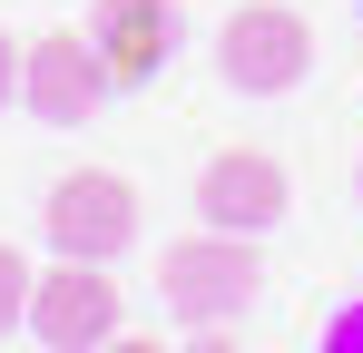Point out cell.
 Listing matches in <instances>:
<instances>
[{
	"mask_svg": "<svg viewBox=\"0 0 363 353\" xmlns=\"http://www.w3.org/2000/svg\"><path fill=\"white\" fill-rule=\"evenodd\" d=\"M265 285V265H255V235H177L167 255H157V294H167V314L186 324H226L245 314V294Z\"/></svg>",
	"mask_w": 363,
	"mask_h": 353,
	"instance_id": "6da1fadb",
	"label": "cell"
},
{
	"mask_svg": "<svg viewBox=\"0 0 363 353\" xmlns=\"http://www.w3.org/2000/svg\"><path fill=\"white\" fill-rule=\"evenodd\" d=\"M216 69L236 79L245 99H285L304 69H314V30H304V10H285V0H245V10H226V30H216Z\"/></svg>",
	"mask_w": 363,
	"mask_h": 353,
	"instance_id": "7a4b0ae2",
	"label": "cell"
},
{
	"mask_svg": "<svg viewBox=\"0 0 363 353\" xmlns=\"http://www.w3.org/2000/svg\"><path fill=\"white\" fill-rule=\"evenodd\" d=\"M108 99H118V79H108V59H99L89 30H50V40L20 50V108L40 128H89Z\"/></svg>",
	"mask_w": 363,
	"mask_h": 353,
	"instance_id": "3957f363",
	"label": "cell"
},
{
	"mask_svg": "<svg viewBox=\"0 0 363 353\" xmlns=\"http://www.w3.org/2000/svg\"><path fill=\"white\" fill-rule=\"evenodd\" d=\"M118 304L128 294L108 285L99 255H60V265L30 285V334H40L50 353H99L108 334H118Z\"/></svg>",
	"mask_w": 363,
	"mask_h": 353,
	"instance_id": "277c9868",
	"label": "cell"
},
{
	"mask_svg": "<svg viewBox=\"0 0 363 353\" xmlns=\"http://www.w3.org/2000/svg\"><path fill=\"white\" fill-rule=\"evenodd\" d=\"M50 245L60 255H118V245H138V186L128 176H108V167H79V176H60L50 186Z\"/></svg>",
	"mask_w": 363,
	"mask_h": 353,
	"instance_id": "5b68a950",
	"label": "cell"
},
{
	"mask_svg": "<svg viewBox=\"0 0 363 353\" xmlns=\"http://www.w3.org/2000/svg\"><path fill=\"white\" fill-rule=\"evenodd\" d=\"M285 206H295V186L265 147H216L196 176V216L216 235H265V226H285Z\"/></svg>",
	"mask_w": 363,
	"mask_h": 353,
	"instance_id": "8992f818",
	"label": "cell"
},
{
	"mask_svg": "<svg viewBox=\"0 0 363 353\" xmlns=\"http://www.w3.org/2000/svg\"><path fill=\"white\" fill-rule=\"evenodd\" d=\"M89 40H99V59H108L118 89H147L167 69V50H177V10L167 0H99L89 10Z\"/></svg>",
	"mask_w": 363,
	"mask_h": 353,
	"instance_id": "52a82bcc",
	"label": "cell"
},
{
	"mask_svg": "<svg viewBox=\"0 0 363 353\" xmlns=\"http://www.w3.org/2000/svg\"><path fill=\"white\" fill-rule=\"evenodd\" d=\"M30 285H40V275H30V255L0 235V334H20V324H30Z\"/></svg>",
	"mask_w": 363,
	"mask_h": 353,
	"instance_id": "ba28073f",
	"label": "cell"
},
{
	"mask_svg": "<svg viewBox=\"0 0 363 353\" xmlns=\"http://www.w3.org/2000/svg\"><path fill=\"white\" fill-rule=\"evenodd\" d=\"M314 353H363V294L354 304H334V324H324V344Z\"/></svg>",
	"mask_w": 363,
	"mask_h": 353,
	"instance_id": "9c48e42d",
	"label": "cell"
},
{
	"mask_svg": "<svg viewBox=\"0 0 363 353\" xmlns=\"http://www.w3.org/2000/svg\"><path fill=\"white\" fill-rule=\"evenodd\" d=\"M10 99H20V40L0 30V108H10Z\"/></svg>",
	"mask_w": 363,
	"mask_h": 353,
	"instance_id": "30bf717a",
	"label": "cell"
},
{
	"mask_svg": "<svg viewBox=\"0 0 363 353\" xmlns=\"http://www.w3.org/2000/svg\"><path fill=\"white\" fill-rule=\"evenodd\" d=\"M99 353H167V344H157V334H108Z\"/></svg>",
	"mask_w": 363,
	"mask_h": 353,
	"instance_id": "8fae6325",
	"label": "cell"
},
{
	"mask_svg": "<svg viewBox=\"0 0 363 353\" xmlns=\"http://www.w3.org/2000/svg\"><path fill=\"white\" fill-rule=\"evenodd\" d=\"M186 353H236V334H216V324H196V344Z\"/></svg>",
	"mask_w": 363,
	"mask_h": 353,
	"instance_id": "7c38bea8",
	"label": "cell"
},
{
	"mask_svg": "<svg viewBox=\"0 0 363 353\" xmlns=\"http://www.w3.org/2000/svg\"><path fill=\"white\" fill-rule=\"evenodd\" d=\"M354 186H363V167H354Z\"/></svg>",
	"mask_w": 363,
	"mask_h": 353,
	"instance_id": "4fadbf2b",
	"label": "cell"
}]
</instances>
